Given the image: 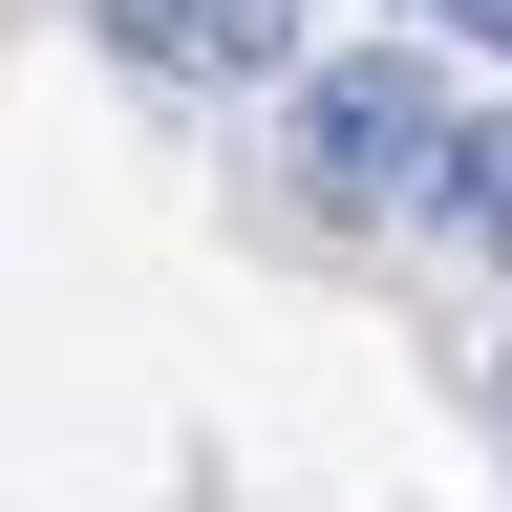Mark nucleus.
Returning <instances> with one entry per match:
<instances>
[{"mask_svg": "<svg viewBox=\"0 0 512 512\" xmlns=\"http://www.w3.org/2000/svg\"><path fill=\"white\" fill-rule=\"evenodd\" d=\"M427 214L470 235V256H512V107H470V128H448V192H427Z\"/></svg>", "mask_w": 512, "mask_h": 512, "instance_id": "obj_3", "label": "nucleus"}, {"mask_svg": "<svg viewBox=\"0 0 512 512\" xmlns=\"http://www.w3.org/2000/svg\"><path fill=\"white\" fill-rule=\"evenodd\" d=\"M448 128H470V107H427V64H320V86H299V192L342 235H384V214L448 192Z\"/></svg>", "mask_w": 512, "mask_h": 512, "instance_id": "obj_1", "label": "nucleus"}, {"mask_svg": "<svg viewBox=\"0 0 512 512\" xmlns=\"http://www.w3.org/2000/svg\"><path fill=\"white\" fill-rule=\"evenodd\" d=\"M107 64H150V86H278L299 64V0H86Z\"/></svg>", "mask_w": 512, "mask_h": 512, "instance_id": "obj_2", "label": "nucleus"}]
</instances>
